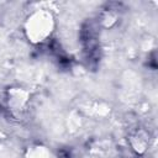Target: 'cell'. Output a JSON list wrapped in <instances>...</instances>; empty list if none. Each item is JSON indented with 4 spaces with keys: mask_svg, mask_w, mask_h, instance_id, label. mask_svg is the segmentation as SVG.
Wrapping results in <instances>:
<instances>
[{
    "mask_svg": "<svg viewBox=\"0 0 158 158\" xmlns=\"http://www.w3.org/2000/svg\"><path fill=\"white\" fill-rule=\"evenodd\" d=\"M52 28L53 19L52 15L47 11H38L33 14L26 23V32L32 42L44 41L49 36Z\"/></svg>",
    "mask_w": 158,
    "mask_h": 158,
    "instance_id": "6da1fadb",
    "label": "cell"
}]
</instances>
